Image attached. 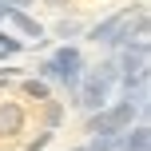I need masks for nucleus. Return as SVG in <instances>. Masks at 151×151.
<instances>
[{
    "instance_id": "nucleus-15",
    "label": "nucleus",
    "mask_w": 151,
    "mask_h": 151,
    "mask_svg": "<svg viewBox=\"0 0 151 151\" xmlns=\"http://www.w3.org/2000/svg\"><path fill=\"white\" fill-rule=\"evenodd\" d=\"M44 4H52V8H64V4H72V0H44Z\"/></svg>"
},
{
    "instance_id": "nucleus-13",
    "label": "nucleus",
    "mask_w": 151,
    "mask_h": 151,
    "mask_svg": "<svg viewBox=\"0 0 151 151\" xmlns=\"http://www.w3.org/2000/svg\"><path fill=\"white\" fill-rule=\"evenodd\" d=\"M52 139H56V131H40V135H36V139H32V143H28V147H24V151H44L48 143H52Z\"/></svg>"
},
{
    "instance_id": "nucleus-11",
    "label": "nucleus",
    "mask_w": 151,
    "mask_h": 151,
    "mask_svg": "<svg viewBox=\"0 0 151 151\" xmlns=\"http://www.w3.org/2000/svg\"><path fill=\"white\" fill-rule=\"evenodd\" d=\"M60 123H64V104L60 99H48L44 104V131H56Z\"/></svg>"
},
{
    "instance_id": "nucleus-8",
    "label": "nucleus",
    "mask_w": 151,
    "mask_h": 151,
    "mask_svg": "<svg viewBox=\"0 0 151 151\" xmlns=\"http://www.w3.org/2000/svg\"><path fill=\"white\" fill-rule=\"evenodd\" d=\"M20 91H24V99H32L36 107H44L48 99H52V83H44V80H36V76H20Z\"/></svg>"
},
{
    "instance_id": "nucleus-2",
    "label": "nucleus",
    "mask_w": 151,
    "mask_h": 151,
    "mask_svg": "<svg viewBox=\"0 0 151 151\" xmlns=\"http://www.w3.org/2000/svg\"><path fill=\"white\" fill-rule=\"evenodd\" d=\"M83 52L76 44H60L52 56H44V60L36 64V80L44 83H60L68 96H76V88H80V76H83Z\"/></svg>"
},
{
    "instance_id": "nucleus-9",
    "label": "nucleus",
    "mask_w": 151,
    "mask_h": 151,
    "mask_svg": "<svg viewBox=\"0 0 151 151\" xmlns=\"http://www.w3.org/2000/svg\"><path fill=\"white\" fill-rule=\"evenodd\" d=\"M52 32H56V40H60V44H68L72 36H80V32H83V24L76 20V16H64V20H56Z\"/></svg>"
},
{
    "instance_id": "nucleus-5",
    "label": "nucleus",
    "mask_w": 151,
    "mask_h": 151,
    "mask_svg": "<svg viewBox=\"0 0 151 151\" xmlns=\"http://www.w3.org/2000/svg\"><path fill=\"white\" fill-rule=\"evenodd\" d=\"M115 68H119V88H123V96L147 91V40L127 44L119 56H115Z\"/></svg>"
},
{
    "instance_id": "nucleus-17",
    "label": "nucleus",
    "mask_w": 151,
    "mask_h": 151,
    "mask_svg": "<svg viewBox=\"0 0 151 151\" xmlns=\"http://www.w3.org/2000/svg\"><path fill=\"white\" fill-rule=\"evenodd\" d=\"M72 151H83V147H72Z\"/></svg>"
},
{
    "instance_id": "nucleus-14",
    "label": "nucleus",
    "mask_w": 151,
    "mask_h": 151,
    "mask_svg": "<svg viewBox=\"0 0 151 151\" xmlns=\"http://www.w3.org/2000/svg\"><path fill=\"white\" fill-rule=\"evenodd\" d=\"M4 8H12V12H28V4H36V0H0Z\"/></svg>"
},
{
    "instance_id": "nucleus-6",
    "label": "nucleus",
    "mask_w": 151,
    "mask_h": 151,
    "mask_svg": "<svg viewBox=\"0 0 151 151\" xmlns=\"http://www.w3.org/2000/svg\"><path fill=\"white\" fill-rule=\"evenodd\" d=\"M24 123H28V119H24V111L12 104V99L0 96V135H20Z\"/></svg>"
},
{
    "instance_id": "nucleus-1",
    "label": "nucleus",
    "mask_w": 151,
    "mask_h": 151,
    "mask_svg": "<svg viewBox=\"0 0 151 151\" xmlns=\"http://www.w3.org/2000/svg\"><path fill=\"white\" fill-rule=\"evenodd\" d=\"M115 88H119V68H115V56H104L99 64L83 68L80 88H76L72 104L80 107L83 115H96V111H104V107L111 104V91H115Z\"/></svg>"
},
{
    "instance_id": "nucleus-16",
    "label": "nucleus",
    "mask_w": 151,
    "mask_h": 151,
    "mask_svg": "<svg viewBox=\"0 0 151 151\" xmlns=\"http://www.w3.org/2000/svg\"><path fill=\"white\" fill-rule=\"evenodd\" d=\"M4 20H8V8H4V4H0V24H4Z\"/></svg>"
},
{
    "instance_id": "nucleus-7",
    "label": "nucleus",
    "mask_w": 151,
    "mask_h": 151,
    "mask_svg": "<svg viewBox=\"0 0 151 151\" xmlns=\"http://www.w3.org/2000/svg\"><path fill=\"white\" fill-rule=\"evenodd\" d=\"M4 24H12V28L20 32V36H32V44H36V40L44 36V24H40L32 12H12V8H8V20H4Z\"/></svg>"
},
{
    "instance_id": "nucleus-10",
    "label": "nucleus",
    "mask_w": 151,
    "mask_h": 151,
    "mask_svg": "<svg viewBox=\"0 0 151 151\" xmlns=\"http://www.w3.org/2000/svg\"><path fill=\"white\" fill-rule=\"evenodd\" d=\"M24 48H28L24 40H16L12 32L0 28V60H12V56H20V52H24Z\"/></svg>"
},
{
    "instance_id": "nucleus-4",
    "label": "nucleus",
    "mask_w": 151,
    "mask_h": 151,
    "mask_svg": "<svg viewBox=\"0 0 151 151\" xmlns=\"http://www.w3.org/2000/svg\"><path fill=\"white\" fill-rule=\"evenodd\" d=\"M131 123H143V115H139L135 99H127V96H123V99H111V104H107L104 111L88 115L83 131H88L91 139H99V135H123V131H127Z\"/></svg>"
},
{
    "instance_id": "nucleus-12",
    "label": "nucleus",
    "mask_w": 151,
    "mask_h": 151,
    "mask_svg": "<svg viewBox=\"0 0 151 151\" xmlns=\"http://www.w3.org/2000/svg\"><path fill=\"white\" fill-rule=\"evenodd\" d=\"M83 151H119V135H99L91 143H83Z\"/></svg>"
},
{
    "instance_id": "nucleus-3",
    "label": "nucleus",
    "mask_w": 151,
    "mask_h": 151,
    "mask_svg": "<svg viewBox=\"0 0 151 151\" xmlns=\"http://www.w3.org/2000/svg\"><path fill=\"white\" fill-rule=\"evenodd\" d=\"M139 12V4H127V8H115L111 16H104V20H96L91 28H83L88 32V44H96V48H107V52H123V48L131 44V16Z\"/></svg>"
}]
</instances>
